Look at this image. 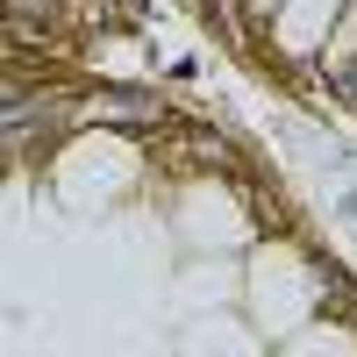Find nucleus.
Wrapping results in <instances>:
<instances>
[{
  "instance_id": "f257e3e1",
  "label": "nucleus",
  "mask_w": 357,
  "mask_h": 357,
  "mask_svg": "<svg viewBox=\"0 0 357 357\" xmlns=\"http://www.w3.org/2000/svg\"><path fill=\"white\" fill-rule=\"evenodd\" d=\"M57 0H15V15H50Z\"/></svg>"
}]
</instances>
